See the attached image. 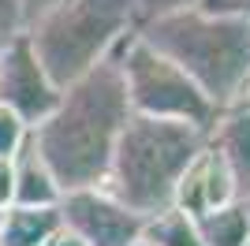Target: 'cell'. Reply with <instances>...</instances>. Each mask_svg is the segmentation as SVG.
Listing matches in <instances>:
<instances>
[{"mask_svg": "<svg viewBox=\"0 0 250 246\" xmlns=\"http://www.w3.org/2000/svg\"><path fill=\"white\" fill-rule=\"evenodd\" d=\"M63 227L60 209H22L8 205L0 220V246H45Z\"/></svg>", "mask_w": 250, "mask_h": 246, "instance_id": "cell-10", "label": "cell"}, {"mask_svg": "<svg viewBox=\"0 0 250 246\" xmlns=\"http://www.w3.org/2000/svg\"><path fill=\"white\" fill-rule=\"evenodd\" d=\"M11 190H15V164L0 157V205H11Z\"/></svg>", "mask_w": 250, "mask_h": 246, "instance_id": "cell-17", "label": "cell"}, {"mask_svg": "<svg viewBox=\"0 0 250 246\" xmlns=\"http://www.w3.org/2000/svg\"><path fill=\"white\" fill-rule=\"evenodd\" d=\"M60 97H63V90L52 86V79L45 75V67L34 56L26 34L0 49V104L8 112H15L30 131L42 127L56 112Z\"/></svg>", "mask_w": 250, "mask_h": 246, "instance_id": "cell-6", "label": "cell"}, {"mask_svg": "<svg viewBox=\"0 0 250 246\" xmlns=\"http://www.w3.org/2000/svg\"><path fill=\"white\" fill-rule=\"evenodd\" d=\"M26 138H30V127H26L15 112H8V108L0 104V157H8V161H11Z\"/></svg>", "mask_w": 250, "mask_h": 246, "instance_id": "cell-14", "label": "cell"}, {"mask_svg": "<svg viewBox=\"0 0 250 246\" xmlns=\"http://www.w3.org/2000/svg\"><path fill=\"white\" fill-rule=\"evenodd\" d=\"M206 0H138V11L142 19H153V15H165V11H179V8H198Z\"/></svg>", "mask_w": 250, "mask_h": 246, "instance_id": "cell-16", "label": "cell"}, {"mask_svg": "<svg viewBox=\"0 0 250 246\" xmlns=\"http://www.w3.org/2000/svg\"><path fill=\"white\" fill-rule=\"evenodd\" d=\"M135 246H149V243H135Z\"/></svg>", "mask_w": 250, "mask_h": 246, "instance_id": "cell-20", "label": "cell"}, {"mask_svg": "<svg viewBox=\"0 0 250 246\" xmlns=\"http://www.w3.org/2000/svg\"><path fill=\"white\" fill-rule=\"evenodd\" d=\"M15 164V190H11V205H22V209H56L63 198L56 175L49 172V164L42 161L38 145H34V131L30 138L19 145V153L11 157Z\"/></svg>", "mask_w": 250, "mask_h": 246, "instance_id": "cell-8", "label": "cell"}, {"mask_svg": "<svg viewBox=\"0 0 250 246\" xmlns=\"http://www.w3.org/2000/svg\"><path fill=\"white\" fill-rule=\"evenodd\" d=\"M26 34V15H22L19 0H0V45L22 38Z\"/></svg>", "mask_w": 250, "mask_h": 246, "instance_id": "cell-15", "label": "cell"}, {"mask_svg": "<svg viewBox=\"0 0 250 246\" xmlns=\"http://www.w3.org/2000/svg\"><path fill=\"white\" fill-rule=\"evenodd\" d=\"M138 243H149V246H202L198 220L168 205V209H161V213L142 220Z\"/></svg>", "mask_w": 250, "mask_h": 246, "instance_id": "cell-11", "label": "cell"}, {"mask_svg": "<svg viewBox=\"0 0 250 246\" xmlns=\"http://www.w3.org/2000/svg\"><path fill=\"white\" fill-rule=\"evenodd\" d=\"M0 49H4V45H0Z\"/></svg>", "mask_w": 250, "mask_h": 246, "instance_id": "cell-21", "label": "cell"}, {"mask_svg": "<svg viewBox=\"0 0 250 246\" xmlns=\"http://www.w3.org/2000/svg\"><path fill=\"white\" fill-rule=\"evenodd\" d=\"M202 190H206V213H217V209H228L239 202V186L231 179L228 164L209 149V142L202 149Z\"/></svg>", "mask_w": 250, "mask_h": 246, "instance_id": "cell-13", "label": "cell"}, {"mask_svg": "<svg viewBox=\"0 0 250 246\" xmlns=\"http://www.w3.org/2000/svg\"><path fill=\"white\" fill-rule=\"evenodd\" d=\"M243 209H247V216H250V198H243Z\"/></svg>", "mask_w": 250, "mask_h": 246, "instance_id": "cell-19", "label": "cell"}, {"mask_svg": "<svg viewBox=\"0 0 250 246\" xmlns=\"http://www.w3.org/2000/svg\"><path fill=\"white\" fill-rule=\"evenodd\" d=\"M209 149L228 164L231 179L239 186V202L250 198V112L247 108H228L209 131Z\"/></svg>", "mask_w": 250, "mask_h": 246, "instance_id": "cell-9", "label": "cell"}, {"mask_svg": "<svg viewBox=\"0 0 250 246\" xmlns=\"http://www.w3.org/2000/svg\"><path fill=\"white\" fill-rule=\"evenodd\" d=\"M138 0H60L26 26V41L52 86L67 90L108 60L116 45L138 30Z\"/></svg>", "mask_w": 250, "mask_h": 246, "instance_id": "cell-4", "label": "cell"}, {"mask_svg": "<svg viewBox=\"0 0 250 246\" xmlns=\"http://www.w3.org/2000/svg\"><path fill=\"white\" fill-rule=\"evenodd\" d=\"M138 38L202 86L220 112L235 108L250 82V19L179 8L138 22Z\"/></svg>", "mask_w": 250, "mask_h": 246, "instance_id": "cell-2", "label": "cell"}, {"mask_svg": "<svg viewBox=\"0 0 250 246\" xmlns=\"http://www.w3.org/2000/svg\"><path fill=\"white\" fill-rule=\"evenodd\" d=\"M60 220L67 231L83 239L86 246H135L142 235V216L120 205L101 186L63 190L60 198Z\"/></svg>", "mask_w": 250, "mask_h": 246, "instance_id": "cell-7", "label": "cell"}, {"mask_svg": "<svg viewBox=\"0 0 250 246\" xmlns=\"http://www.w3.org/2000/svg\"><path fill=\"white\" fill-rule=\"evenodd\" d=\"M131 120L127 86L120 63L101 60L90 75L67 86L56 112L34 127V145L60 190L101 186L108 175L112 149Z\"/></svg>", "mask_w": 250, "mask_h": 246, "instance_id": "cell-1", "label": "cell"}, {"mask_svg": "<svg viewBox=\"0 0 250 246\" xmlns=\"http://www.w3.org/2000/svg\"><path fill=\"white\" fill-rule=\"evenodd\" d=\"M198 235L202 246H250V216L243 209V202L206 213L198 220Z\"/></svg>", "mask_w": 250, "mask_h": 246, "instance_id": "cell-12", "label": "cell"}, {"mask_svg": "<svg viewBox=\"0 0 250 246\" xmlns=\"http://www.w3.org/2000/svg\"><path fill=\"white\" fill-rule=\"evenodd\" d=\"M45 246H86V243H83V239H79V235H75V231H67V227H60V231H56V235H52V239H49V243H45Z\"/></svg>", "mask_w": 250, "mask_h": 246, "instance_id": "cell-18", "label": "cell"}, {"mask_svg": "<svg viewBox=\"0 0 250 246\" xmlns=\"http://www.w3.org/2000/svg\"><path fill=\"white\" fill-rule=\"evenodd\" d=\"M206 142L209 134L194 131L187 123L131 116L112 149L101 190L146 220V216L172 205L179 175L206 149Z\"/></svg>", "mask_w": 250, "mask_h": 246, "instance_id": "cell-3", "label": "cell"}, {"mask_svg": "<svg viewBox=\"0 0 250 246\" xmlns=\"http://www.w3.org/2000/svg\"><path fill=\"white\" fill-rule=\"evenodd\" d=\"M120 75H124V86H127L131 116L165 120V123H187V127H194L202 134H209L217 127V120L224 116L202 93L198 82L190 75H183L168 56L149 49L138 34L127 45L124 60H120Z\"/></svg>", "mask_w": 250, "mask_h": 246, "instance_id": "cell-5", "label": "cell"}]
</instances>
